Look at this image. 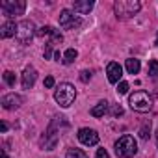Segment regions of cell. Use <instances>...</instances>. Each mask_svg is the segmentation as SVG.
Wrapping results in <instances>:
<instances>
[{
    "instance_id": "cell-1",
    "label": "cell",
    "mask_w": 158,
    "mask_h": 158,
    "mask_svg": "<svg viewBox=\"0 0 158 158\" xmlns=\"http://www.w3.org/2000/svg\"><path fill=\"white\" fill-rule=\"evenodd\" d=\"M61 123H65V117H54L52 119V123L48 125V128H47V132H45V136L41 138V147L45 149V151H52V149H56V145H58V139H60V128H58V125H61Z\"/></svg>"
},
{
    "instance_id": "cell-2",
    "label": "cell",
    "mask_w": 158,
    "mask_h": 158,
    "mask_svg": "<svg viewBox=\"0 0 158 158\" xmlns=\"http://www.w3.org/2000/svg\"><path fill=\"white\" fill-rule=\"evenodd\" d=\"M114 151H115V156H117V158H132V156L138 152V143H136L134 136L125 134V136H121V138L115 141Z\"/></svg>"
},
{
    "instance_id": "cell-3",
    "label": "cell",
    "mask_w": 158,
    "mask_h": 158,
    "mask_svg": "<svg viewBox=\"0 0 158 158\" xmlns=\"http://www.w3.org/2000/svg\"><path fill=\"white\" fill-rule=\"evenodd\" d=\"M141 10L139 0H115L114 2V11L117 19H130Z\"/></svg>"
},
{
    "instance_id": "cell-4",
    "label": "cell",
    "mask_w": 158,
    "mask_h": 158,
    "mask_svg": "<svg viewBox=\"0 0 158 158\" xmlns=\"http://www.w3.org/2000/svg\"><path fill=\"white\" fill-rule=\"evenodd\" d=\"M74 99H76V89H74V86L69 84V82L60 84L58 89L54 91V101H56L61 108H69V106L74 102Z\"/></svg>"
},
{
    "instance_id": "cell-5",
    "label": "cell",
    "mask_w": 158,
    "mask_h": 158,
    "mask_svg": "<svg viewBox=\"0 0 158 158\" xmlns=\"http://www.w3.org/2000/svg\"><path fill=\"white\" fill-rule=\"evenodd\" d=\"M128 104H130L132 110L145 114V112H151V110H152V97H151L147 91H141V89H139V91L130 93Z\"/></svg>"
},
{
    "instance_id": "cell-6",
    "label": "cell",
    "mask_w": 158,
    "mask_h": 158,
    "mask_svg": "<svg viewBox=\"0 0 158 158\" xmlns=\"http://www.w3.org/2000/svg\"><path fill=\"white\" fill-rule=\"evenodd\" d=\"M34 35H37V30H35V24H34L32 21L24 19V21H21V23L17 24V35H15V37H17L19 43L28 45Z\"/></svg>"
},
{
    "instance_id": "cell-7",
    "label": "cell",
    "mask_w": 158,
    "mask_h": 158,
    "mask_svg": "<svg viewBox=\"0 0 158 158\" xmlns=\"http://www.w3.org/2000/svg\"><path fill=\"white\" fill-rule=\"evenodd\" d=\"M2 11L8 15V17H13V15H23L24 10H26V2L24 0H4L0 4Z\"/></svg>"
},
{
    "instance_id": "cell-8",
    "label": "cell",
    "mask_w": 158,
    "mask_h": 158,
    "mask_svg": "<svg viewBox=\"0 0 158 158\" xmlns=\"http://www.w3.org/2000/svg\"><path fill=\"white\" fill-rule=\"evenodd\" d=\"M58 23H60V26L65 28V30H73V28H78V26L82 24V21L78 19V17H74L71 10H61Z\"/></svg>"
},
{
    "instance_id": "cell-9",
    "label": "cell",
    "mask_w": 158,
    "mask_h": 158,
    "mask_svg": "<svg viewBox=\"0 0 158 158\" xmlns=\"http://www.w3.org/2000/svg\"><path fill=\"white\" fill-rule=\"evenodd\" d=\"M76 136H78V139H80V143H84V145H88V147L99 143V134H97V130H93V128H80Z\"/></svg>"
},
{
    "instance_id": "cell-10",
    "label": "cell",
    "mask_w": 158,
    "mask_h": 158,
    "mask_svg": "<svg viewBox=\"0 0 158 158\" xmlns=\"http://www.w3.org/2000/svg\"><path fill=\"white\" fill-rule=\"evenodd\" d=\"M37 37H50L48 43H52V45H60L63 41V35L58 30H54L52 26H41L37 30Z\"/></svg>"
},
{
    "instance_id": "cell-11",
    "label": "cell",
    "mask_w": 158,
    "mask_h": 158,
    "mask_svg": "<svg viewBox=\"0 0 158 158\" xmlns=\"http://www.w3.org/2000/svg\"><path fill=\"white\" fill-rule=\"evenodd\" d=\"M106 74H108V82H110V84H119L121 76H123V69H121L119 63L110 61V63L106 65Z\"/></svg>"
},
{
    "instance_id": "cell-12",
    "label": "cell",
    "mask_w": 158,
    "mask_h": 158,
    "mask_svg": "<svg viewBox=\"0 0 158 158\" xmlns=\"http://www.w3.org/2000/svg\"><path fill=\"white\" fill-rule=\"evenodd\" d=\"M21 104H23L21 95L8 93V95L2 97V106H4V110H17V108H21Z\"/></svg>"
},
{
    "instance_id": "cell-13",
    "label": "cell",
    "mask_w": 158,
    "mask_h": 158,
    "mask_svg": "<svg viewBox=\"0 0 158 158\" xmlns=\"http://www.w3.org/2000/svg\"><path fill=\"white\" fill-rule=\"evenodd\" d=\"M35 78H37V71H35L32 65H28V67L23 71V88H24V89H30V88L35 84Z\"/></svg>"
},
{
    "instance_id": "cell-14",
    "label": "cell",
    "mask_w": 158,
    "mask_h": 158,
    "mask_svg": "<svg viewBox=\"0 0 158 158\" xmlns=\"http://www.w3.org/2000/svg\"><path fill=\"white\" fill-rule=\"evenodd\" d=\"M0 35H2L4 39L17 35V24H15V21H6L2 26H0Z\"/></svg>"
},
{
    "instance_id": "cell-15",
    "label": "cell",
    "mask_w": 158,
    "mask_h": 158,
    "mask_svg": "<svg viewBox=\"0 0 158 158\" xmlns=\"http://www.w3.org/2000/svg\"><path fill=\"white\" fill-rule=\"evenodd\" d=\"M93 6H95V2L93 0H84V2H74L73 4V11L74 13H89L91 10H93Z\"/></svg>"
},
{
    "instance_id": "cell-16",
    "label": "cell",
    "mask_w": 158,
    "mask_h": 158,
    "mask_svg": "<svg viewBox=\"0 0 158 158\" xmlns=\"http://www.w3.org/2000/svg\"><path fill=\"white\" fill-rule=\"evenodd\" d=\"M108 106H110V104H108L106 101H101V102H97V104L91 108L89 114H91L93 117H104V115L108 114Z\"/></svg>"
},
{
    "instance_id": "cell-17",
    "label": "cell",
    "mask_w": 158,
    "mask_h": 158,
    "mask_svg": "<svg viewBox=\"0 0 158 158\" xmlns=\"http://www.w3.org/2000/svg\"><path fill=\"white\" fill-rule=\"evenodd\" d=\"M139 69H141L139 60H136V58H128V60H127V73H128V74H138Z\"/></svg>"
},
{
    "instance_id": "cell-18",
    "label": "cell",
    "mask_w": 158,
    "mask_h": 158,
    "mask_svg": "<svg viewBox=\"0 0 158 158\" xmlns=\"http://www.w3.org/2000/svg\"><path fill=\"white\" fill-rule=\"evenodd\" d=\"M78 58V52H76V48H67L65 52H63V63L65 65H71L74 60Z\"/></svg>"
},
{
    "instance_id": "cell-19",
    "label": "cell",
    "mask_w": 158,
    "mask_h": 158,
    "mask_svg": "<svg viewBox=\"0 0 158 158\" xmlns=\"http://www.w3.org/2000/svg\"><path fill=\"white\" fill-rule=\"evenodd\" d=\"M65 158H88V154H86L82 149H76V147H73V149H69V151H67Z\"/></svg>"
},
{
    "instance_id": "cell-20",
    "label": "cell",
    "mask_w": 158,
    "mask_h": 158,
    "mask_svg": "<svg viewBox=\"0 0 158 158\" xmlns=\"http://www.w3.org/2000/svg\"><path fill=\"white\" fill-rule=\"evenodd\" d=\"M149 76L158 80V60H151L149 61Z\"/></svg>"
},
{
    "instance_id": "cell-21",
    "label": "cell",
    "mask_w": 158,
    "mask_h": 158,
    "mask_svg": "<svg viewBox=\"0 0 158 158\" xmlns=\"http://www.w3.org/2000/svg\"><path fill=\"white\" fill-rule=\"evenodd\" d=\"M4 82H6L8 86H15V73L6 71V73H4Z\"/></svg>"
},
{
    "instance_id": "cell-22",
    "label": "cell",
    "mask_w": 158,
    "mask_h": 158,
    "mask_svg": "<svg viewBox=\"0 0 158 158\" xmlns=\"http://www.w3.org/2000/svg\"><path fill=\"white\" fill-rule=\"evenodd\" d=\"M128 88H130V86H128V82L121 80V82L117 84V93H119V95H127V93H128Z\"/></svg>"
},
{
    "instance_id": "cell-23",
    "label": "cell",
    "mask_w": 158,
    "mask_h": 158,
    "mask_svg": "<svg viewBox=\"0 0 158 158\" xmlns=\"http://www.w3.org/2000/svg\"><path fill=\"white\" fill-rule=\"evenodd\" d=\"M151 132V123H145L143 127H141V130H139V136H141V139H149V134Z\"/></svg>"
},
{
    "instance_id": "cell-24",
    "label": "cell",
    "mask_w": 158,
    "mask_h": 158,
    "mask_svg": "<svg viewBox=\"0 0 158 158\" xmlns=\"http://www.w3.org/2000/svg\"><path fill=\"white\" fill-rule=\"evenodd\" d=\"M80 80H82L84 84H88V82L91 80V71H82V73H80Z\"/></svg>"
},
{
    "instance_id": "cell-25",
    "label": "cell",
    "mask_w": 158,
    "mask_h": 158,
    "mask_svg": "<svg viewBox=\"0 0 158 158\" xmlns=\"http://www.w3.org/2000/svg\"><path fill=\"white\" fill-rule=\"evenodd\" d=\"M52 43H47V47H45V60H50V56H52Z\"/></svg>"
},
{
    "instance_id": "cell-26",
    "label": "cell",
    "mask_w": 158,
    "mask_h": 158,
    "mask_svg": "<svg viewBox=\"0 0 158 158\" xmlns=\"http://www.w3.org/2000/svg\"><path fill=\"white\" fill-rule=\"evenodd\" d=\"M112 115H114V117H119V115H123V108H121L119 104H115V106L112 108Z\"/></svg>"
},
{
    "instance_id": "cell-27",
    "label": "cell",
    "mask_w": 158,
    "mask_h": 158,
    "mask_svg": "<svg viewBox=\"0 0 158 158\" xmlns=\"http://www.w3.org/2000/svg\"><path fill=\"white\" fill-rule=\"evenodd\" d=\"M95 158H110V154H108V151H106V149H97Z\"/></svg>"
},
{
    "instance_id": "cell-28",
    "label": "cell",
    "mask_w": 158,
    "mask_h": 158,
    "mask_svg": "<svg viewBox=\"0 0 158 158\" xmlns=\"http://www.w3.org/2000/svg\"><path fill=\"white\" fill-rule=\"evenodd\" d=\"M45 88H54V76H47L45 78Z\"/></svg>"
},
{
    "instance_id": "cell-29",
    "label": "cell",
    "mask_w": 158,
    "mask_h": 158,
    "mask_svg": "<svg viewBox=\"0 0 158 158\" xmlns=\"http://www.w3.org/2000/svg\"><path fill=\"white\" fill-rule=\"evenodd\" d=\"M0 130L6 132V130H8V125H6V123H2V125H0Z\"/></svg>"
},
{
    "instance_id": "cell-30",
    "label": "cell",
    "mask_w": 158,
    "mask_h": 158,
    "mask_svg": "<svg viewBox=\"0 0 158 158\" xmlns=\"http://www.w3.org/2000/svg\"><path fill=\"white\" fill-rule=\"evenodd\" d=\"M54 58H56V60L60 61V60H61V54H60V52H54ZM61 61H63V60H61Z\"/></svg>"
},
{
    "instance_id": "cell-31",
    "label": "cell",
    "mask_w": 158,
    "mask_h": 158,
    "mask_svg": "<svg viewBox=\"0 0 158 158\" xmlns=\"http://www.w3.org/2000/svg\"><path fill=\"white\" fill-rule=\"evenodd\" d=\"M156 45H158V35H156Z\"/></svg>"
},
{
    "instance_id": "cell-32",
    "label": "cell",
    "mask_w": 158,
    "mask_h": 158,
    "mask_svg": "<svg viewBox=\"0 0 158 158\" xmlns=\"http://www.w3.org/2000/svg\"><path fill=\"white\" fill-rule=\"evenodd\" d=\"M4 158H8V154H4Z\"/></svg>"
},
{
    "instance_id": "cell-33",
    "label": "cell",
    "mask_w": 158,
    "mask_h": 158,
    "mask_svg": "<svg viewBox=\"0 0 158 158\" xmlns=\"http://www.w3.org/2000/svg\"><path fill=\"white\" fill-rule=\"evenodd\" d=\"M156 139H158V132H156Z\"/></svg>"
},
{
    "instance_id": "cell-34",
    "label": "cell",
    "mask_w": 158,
    "mask_h": 158,
    "mask_svg": "<svg viewBox=\"0 0 158 158\" xmlns=\"http://www.w3.org/2000/svg\"><path fill=\"white\" fill-rule=\"evenodd\" d=\"M156 97H158V93H156Z\"/></svg>"
}]
</instances>
